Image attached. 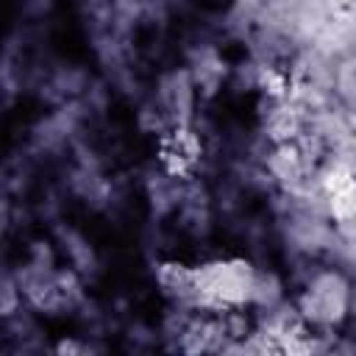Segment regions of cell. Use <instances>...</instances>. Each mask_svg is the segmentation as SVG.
Returning a JSON list of instances; mask_svg holds the SVG:
<instances>
[{"label":"cell","mask_w":356,"mask_h":356,"mask_svg":"<svg viewBox=\"0 0 356 356\" xmlns=\"http://www.w3.org/2000/svg\"><path fill=\"white\" fill-rule=\"evenodd\" d=\"M200 156V145L195 139L192 131H186L184 125L172 128L164 139H161V161L172 175H184Z\"/></svg>","instance_id":"obj_3"},{"label":"cell","mask_w":356,"mask_h":356,"mask_svg":"<svg viewBox=\"0 0 356 356\" xmlns=\"http://www.w3.org/2000/svg\"><path fill=\"white\" fill-rule=\"evenodd\" d=\"M328 197H331V206L339 217H350L353 186H350V172L348 170H334L328 175Z\"/></svg>","instance_id":"obj_4"},{"label":"cell","mask_w":356,"mask_h":356,"mask_svg":"<svg viewBox=\"0 0 356 356\" xmlns=\"http://www.w3.org/2000/svg\"><path fill=\"white\" fill-rule=\"evenodd\" d=\"M159 284L167 295L203 312H239L259 295V273L245 259L209 261L197 267L161 264Z\"/></svg>","instance_id":"obj_1"},{"label":"cell","mask_w":356,"mask_h":356,"mask_svg":"<svg viewBox=\"0 0 356 356\" xmlns=\"http://www.w3.org/2000/svg\"><path fill=\"white\" fill-rule=\"evenodd\" d=\"M345 309H348V284L339 273H325L314 278L300 298V314L320 325H331L342 320Z\"/></svg>","instance_id":"obj_2"}]
</instances>
